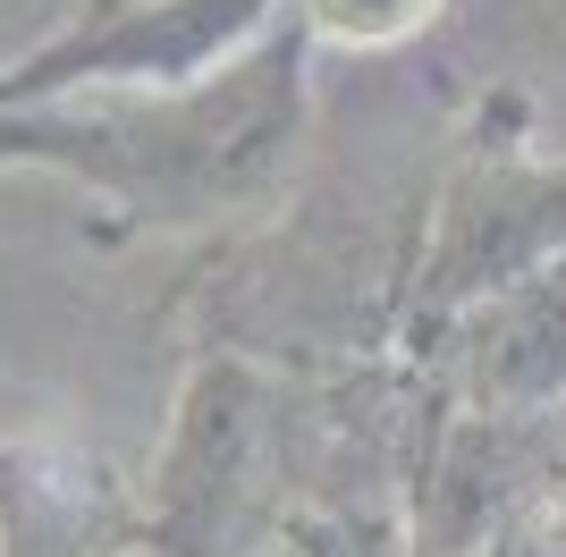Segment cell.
Masks as SVG:
<instances>
[{
  "label": "cell",
  "instance_id": "6da1fadb",
  "mask_svg": "<svg viewBox=\"0 0 566 557\" xmlns=\"http://www.w3.org/2000/svg\"><path fill=\"white\" fill-rule=\"evenodd\" d=\"M305 25L280 18L229 69L178 93H76L0 111V161L60 169L144 229H220L280 203L305 153Z\"/></svg>",
  "mask_w": 566,
  "mask_h": 557
},
{
  "label": "cell",
  "instance_id": "7a4b0ae2",
  "mask_svg": "<svg viewBox=\"0 0 566 557\" xmlns=\"http://www.w3.org/2000/svg\"><path fill=\"white\" fill-rule=\"evenodd\" d=\"M271 380L245 355H203L178 389L161 464L144 490V549L153 557H229L262 507L271 473Z\"/></svg>",
  "mask_w": 566,
  "mask_h": 557
},
{
  "label": "cell",
  "instance_id": "3957f363",
  "mask_svg": "<svg viewBox=\"0 0 566 557\" xmlns=\"http://www.w3.org/2000/svg\"><path fill=\"white\" fill-rule=\"evenodd\" d=\"M296 0H102L0 76V111L76 102V93H178L262 43Z\"/></svg>",
  "mask_w": 566,
  "mask_h": 557
},
{
  "label": "cell",
  "instance_id": "277c9868",
  "mask_svg": "<svg viewBox=\"0 0 566 557\" xmlns=\"http://www.w3.org/2000/svg\"><path fill=\"white\" fill-rule=\"evenodd\" d=\"M566 262V161L533 153H465L440 186L423 262H415V322H465L491 296Z\"/></svg>",
  "mask_w": 566,
  "mask_h": 557
},
{
  "label": "cell",
  "instance_id": "5b68a950",
  "mask_svg": "<svg viewBox=\"0 0 566 557\" xmlns=\"http://www.w3.org/2000/svg\"><path fill=\"white\" fill-rule=\"evenodd\" d=\"M287 18L305 25V43H338V51H389L406 34H423L440 18V0H296Z\"/></svg>",
  "mask_w": 566,
  "mask_h": 557
},
{
  "label": "cell",
  "instance_id": "8992f818",
  "mask_svg": "<svg viewBox=\"0 0 566 557\" xmlns=\"http://www.w3.org/2000/svg\"><path fill=\"white\" fill-rule=\"evenodd\" d=\"M482 557H507V540H491V549H482Z\"/></svg>",
  "mask_w": 566,
  "mask_h": 557
},
{
  "label": "cell",
  "instance_id": "52a82bcc",
  "mask_svg": "<svg viewBox=\"0 0 566 557\" xmlns=\"http://www.w3.org/2000/svg\"><path fill=\"white\" fill-rule=\"evenodd\" d=\"M0 540H9V533H0Z\"/></svg>",
  "mask_w": 566,
  "mask_h": 557
}]
</instances>
